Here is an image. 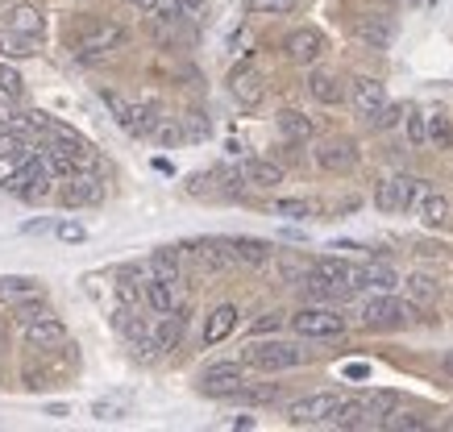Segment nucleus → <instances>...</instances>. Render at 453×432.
Returning <instances> with one entry per match:
<instances>
[{
	"label": "nucleus",
	"mask_w": 453,
	"mask_h": 432,
	"mask_svg": "<svg viewBox=\"0 0 453 432\" xmlns=\"http://www.w3.org/2000/svg\"><path fill=\"white\" fill-rule=\"evenodd\" d=\"M420 312L416 304L408 299H395L391 292H374L366 304H362V324L366 329H403V324H412Z\"/></svg>",
	"instance_id": "1"
},
{
	"label": "nucleus",
	"mask_w": 453,
	"mask_h": 432,
	"mask_svg": "<svg viewBox=\"0 0 453 432\" xmlns=\"http://www.w3.org/2000/svg\"><path fill=\"white\" fill-rule=\"evenodd\" d=\"M303 353L300 345H291V341H254V345H246V353H242V362L254 366V370H266V375H279V370H296V366H303Z\"/></svg>",
	"instance_id": "2"
},
{
	"label": "nucleus",
	"mask_w": 453,
	"mask_h": 432,
	"mask_svg": "<svg viewBox=\"0 0 453 432\" xmlns=\"http://www.w3.org/2000/svg\"><path fill=\"white\" fill-rule=\"evenodd\" d=\"M50 163H46V154H29L26 163L4 179V192L9 195H21V200H46L50 195Z\"/></svg>",
	"instance_id": "3"
},
{
	"label": "nucleus",
	"mask_w": 453,
	"mask_h": 432,
	"mask_svg": "<svg viewBox=\"0 0 453 432\" xmlns=\"http://www.w3.org/2000/svg\"><path fill=\"white\" fill-rule=\"evenodd\" d=\"M17 321L26 324V341L34 349H58L63 341H67V324L58 321L55 312H46V307H17Z\"/></svg>",
	"instance_id": "4"
},
{
	"label": "nucleus",
	"mask_w": 453,
	"mask_h": 432,
	"mask_svg": "<svg viewBox=\"0 0 453 432\" xmlns=\"http://www.w3.org/2000/svg\"><path fill=\"white\" fill-rule=\"evenodd\" d=\"M420 195H425V183L420 179H412V175H391V179L379 183L374 204H379V212H408L420 204Z\"/></svg>",
	"instance_id": "5"
},
{
	"label": "nucleus",
	"mask_w": 453,
	"mask_h": 432,
	"mask_svg": "<svg viewBox=\"0 0 453 432\" xmlns=\"http://www.w3.org/2000/svg\"><path fill=\"white\" fill-rule=\"evenodd\" d=\"M337 407H342V395L316 390V395H303V399H296V404L288 407V424H296V428H308V424H333Z\"/></svg>",
	"instance_id": "6"
},
{
	"label": "nucleus",
	"mask_w": 453,
	"mask_h": 432,
	"mask_svg": "<svg viewBox=\"0 0 453 432\" xmlns=\"http://www.w3.org/2000/svg\"><path fill=\"white\" fill-rule=\"evenodd\" d=\"M291 329L300 337H342L345 333V316L337 307H325V304H312V307H300L291 316Z\"/></svg>",
	"instance_id": "7"
},
{
	"label": "nucleus",
	"mask_w": 453,
	"mask_h": 432,
	"mask_svg": "<svg viewBox=\"0 0 453 432\" xmlns=\"http://www.w3.org/2000/svg\"><path fill=\"white\" fill-rule=\"evenodd\" d=\"M242 387H246V362H217L200 375V390L217 399H234Z\"/></svg>",
	"instance_id": "8"
},
{
	"label": "nucleus",
	"mask_w": 453,
	"mask_h": 432,
	"mask_svg": "<svg viewBox=\"0 0 453 432\" xmlns=\"http://www.w3.org/2000/svg\"><path fill=\"white\" fill-rule=\"evenodd\" d=\"M121 46H125V29L112 26V21H100V26L83 29L75 50H80V58H104V55H117Z\"/></svg>",
	"instance_id": "9"
},
{
	"label": "nucleus",
	"mask_w": 453,
	"mask_h": 432,
	"mask_svg": "<svg viewBox=\"0 0 453 432\" xmlns=\"http://www.w3.org/2000/svg\"><path fill=\"white\" fill-rule=\"evenodd\" d=\"M357 141L349 138H325L320 146H316V167L329 171V175H349V171L357 167Z\"/></svg>",
	"instance_id": "10"
},
{
	"label": "nucleus",
	"mask_w": 453,
	"mask_h": 432,
	"mask_svg": "<svg viewBox=\"0 0 453 432\" xmlns=\"http://www.w3.org/2000/svg\"><path fill=\"white\" fill-rule=\"evenodd\" d=\"M349 104H354L357 117L374 121V117L387 109V87H383V80H374V75H357L354 84H349Z\"/></svg>",
	"instance_id": "11"
},
{
	"label": "nucleus",
	"mask_w": 453,
	"mask_h": 432,
	"mask_svg": "<svg viewBox=\"0 0 453 432\" xmlns=\"http://www.w3.org/2000/svg\"><path fill=\"white\" fill-rule=\"evenodd\" d=\"M183 250H188V258H196V262L204 266V270H212V275H220V270H229V266L237 262L234 241H225V238L192 241V246H183Z\"/></svg>",
	"instance_id": "12"
},
{
	"label": "nucleus",
	"mask_w": 453,
	"mask_h": 432,
	"mask_svg": "<svg viewBox=\"0 0 453 432\" xmlns=\"http://www.w3.org/2000/svg\"><path fill=\"white\" fill-rule=\"evenodd\" d=\"M46 287L42 279L34 275H0V304L4 307H26V304H38Z\"/></svg>",
	"instance_id": "13"
},
{
	"label": "nucleus",
	"mask_w": 453,
	"mask_h": 432,
	"mask_svg": "<svg viewBox=\"0 0 453 432\" xmlns=\"http://www.w3.org/2000/svg\"><path fill=\"white\" fill-rule=\"evenodd\" d=\"M58 200H63L67 208H88V204H100V200H104V183H100L92 171H80V175H71V179L63 183Z\"/></svg>",
	"instance_id": "14"
},
{
	"label": "nucleus",
	"mask_w": 453,
	"mask_h": 432,
	"mask_svg": "<svg viewBox=\"0 0 453 432\" xmlns=\"http://www.w3.org/2000/svg\"><path fill=\"white\" fill-rule=\"evenodd\" d=\"M283 55L296 63V67H312L316 58L325 55V34L320 29H296V34H288V42H283Z\"/></svg>",
	"instance_id": "15"
},
{
	"label": "nucleus",
	"mask_w": 453,
	"mask_h": 432,
	"mask_svg": "<svg viewBox=\"0 0 453 432\" xmlns=\"http://www.w3.org/2000/svg\"><path fill=\"white\" fill-rule=\"evenodd\" d=\"M229 92H234L237 104H246V109H258L262 96H266L262 71L254 67V63H242V67H234V75H229Z\"/></svg>",
	"instance_id": "16"
},
{
	"label": "nucleus",
	"mask_w": 453,
	"mask_h": 432,
	"mask_svg": "<svg viewBox=\"0 0 453 432\" xmlns=\"http://www.w3.org/2000/svg\"><path fill=\"white\" fill-rule=\"evenodd\" d=\"M100 104L117 117V125L125 133H138L142 138V117H146V104H134V100H125L121 92H112V87H100Z\"/></svg>",
	"instance_id": "17"
},
{
	"label": "nucleus",
	"mask_w": 453,
	"mask_h": 432,
	"mask_svg": "<svg viewBox=\"0 0 453 432\" xmlns=\"http://www.w3.org/2000/svg\"><path fill=\"white\" fill-rule=\"evenodd\" d=\"M357 38L371 46V50H387V46L395 42V21L387 13H366V17H357Z\"/></svg>",
	"instance_id": "18"
},
{
	"label": "nucleus",
	"mask_w": 453,
	"mask_h": 432,
	"mask_svg": "<svg viewBox=\"0 0 453 432\" xmlns=\"http://www.w3.org/2000/svg\"><path fill=\"white\" fill-rule=\"evenodd\" d=\"M399 275L387 262H366L354 266V292H395Z\"/></svg>",
	"instance_id": "19"
},
{
	"label": "nucleus",
	"mask_w": 453,
	"mask_h": 432,
	"mask_svg": "<svg viewBox=\"0 0 453 432\" xmlns=\"http://www.w3.org/2000/svg\"><path fill=\"white\" fill-rule=\"evenodd\" d=\"M34 154V133L21 125H4L0 129V158L4 163H26Z\"/></svg>",
	"instance_id": "20"
},
{
	"label": "nucleus",
	"mask_w": 453,
	"mask_h": 432,
	"mask_svg": "<svg viewBox=\"0 0 453 432\" xmlns=\"http://www.w3.org/2000/svg\"><path fill=\"white\" fill-rule=\"evenodd\" d=\"M242 179L250 183V187H279L283 183V167L279 163H271V158H246L242 163Z\"/></svg>",
	"instance_id": "21"
},
{
	"label": "nucleus",
	"mask_w": 453,
	"mask_h": 432,
	"mask_svg": "<svg viewBox=\"0 0 453 432\" xmlns=\"http://www.w3.org/2000/svg\"><path fill=\"white\" fill-rule=\"evenodd\" d=\"M183 329H188V316H183V307H179V312H163L150 333H154V341H158V349L171 353V349H179V341H183Z\"/></svg>",
	"instance_id": "22"
},
{
	"label": "nucleus",
	"mask_w": 453,
	"mask_h": 432,
	"mask_svg": "<svg viewBox=\"0 0 453 432\" xmlns=\"http://www.w3.org/2000/svg\"><path fill=\"white\" fill-rule=\"evenodd\" d=\"M416 208H420V224H425V229H445L449 216H453L449 195H441V192H425Z\"/></svg>",
	"instance_id": "23"
},
{
	"label": "nucleus",
	"mask_w": 453,
	"mask_h": 432,
	"mask_svg": "<svg viewBox=\"0 0 453 432\" xmlns=\"http://www.w3.org/2000/svg\"><path fill=\"white\" fill-rule=\"evenodd\" d=\"M237 316H242V312H237L234 304L212 307V316L204 321V345H220V341H225V337L237 329Z\"/></svg>",
	"instance_id": "24"
},
{
	"label": "nucleus",
	"mask_w": 453,
	"mask_h": 432,
	"mask_svg": "<svg viewBox=\"0 0 453 432\" xmlns=\"http://www.w3.org/2000/svg\"><path fill=\"white\" fill-rule=\"evenodd\" d=\"M308 96L320 100V104H342L345 84L333 75V71H312V75H308Z\"/></svg>",
	"instance_id": "25"
},
{
	"label": "nucleus",
	"mask_w": 453,
	"mask_h": 432,
	"mask_svg": "<svg viewBox=\"0 0 453 432\" xmlns=\"http://www.w3.org/2000/svg\"><path fill=\"white\" fill-rule=\"evenodd\" d=\"M183 246H166V250H154L150 262H146V270L150 275H158V279H183Z\"/></svg>",
	"instance_id": "26"
},
{
	"label": "nucleus",
	"mask_w": 453,
	"mask_h": 432,
	"mask_svg": "<svg viewBox=\"0 0 453 432\" xmlns=\"http://www.w3.org/2000/svg\"><path fill=\"white\" fill-rule=\"evenodd\" d=\"M279 133H283L291 146H303V141L316 133V125H312V117H303L300 109H283L279 112Z\"/></svg>",
	"instance_id": "27"
},
{
	"label": "nucleus",
	"mask_w": 453,
	"mask_h": 432,
	"mask_svg": "<svg viewBox=\"0 0 453 432\" xmlns=\"http://www.w3.org/2000/svg\"><path fill=\"white\" fill-rule=\"evenodd\" d=\"M0 55L4 58H29L38 55V34H21V29H0Z\"/></svg>",
	"instance_id": "28"
},
{
	"label": "nucleus",
	"mask_w": 453,
	"mask_h": 432,
	"mask_svg": "<svg viewBox=\"0 0 453 432\" xmlns=\"http://www.w3.org/2000/svg\"><path fill=\"white\" fill-rule=\"evenodd\" d=\"M234 254H237V262H242V266H266V262H275L271 241H262V238H237L234 241Z\"/></svg>",
	"instance_id": "29"
},
{
	"label": "nucleus",
	"mask_w": 453,
	"mask_h": 432,
	"mask_svg": "<svg viewBox=\"0 0 453 432\" xmlns=\"http://www.w3.org/2000/svg\"><path fill=\"white\" fill-rule=\"evenodd\" d=\"M312 270L320 275V279L342 283V287H354V266L345 262V258H316Z\"/></svg>",
	"instance_id": "30"
},
{
	"label": "nucleus",
	"mask_w": 453,
	"mask_h": 432,
	"mask_svg": "<svg viewBox=\"0 0 453 432\" xmlns=\"http://www.w3.org/2000/svg\"><path fill=\"white\" fill-rule=\"evenodd\" d=\"M403 133H408V146H412V150L428 146V112H416V109L403 112Z\"/></svg>",
	"instance_id": "31"
},
{
	"label": "nucleus",
	"mask_w": 453,
	"mask_h": 432,
	"mask_svg": "<svg viewBox=\"0 0 453 432\" xmlns=\"http://www.w3.org/2000/svg\"><path fill=\"white\" fill-rule=\"evenodd\" d=\"M428 141H433L437 150H449L453 146V125L445 112H428Z\"/></svg>",
	"instance_id": "32"
},
{
	"label": "nucleus",
	"mask_w": 453,
	"mask_h": 432,
	"mask_svg": "<svg viewBox=\"0 0 453 432\" xmlns=\"http://www.w3.org/2000/svg\"><path fill=\"white\" fill-rule=\"evenodd\" d=\"M403 287H408V295L420 299V304H433V299L441 295V283L428 279V275H412V279H403Z\"/></svg>",
	"instance_id": "33"
},
{
	"label": "nucleus",
	"mask_w": 453,
	"mask_h": 432,
	"mask_svg": "<svg viewBox=\"0 0 453 432\" xmlns=\"http://www.w3.org/2000/svg\"><path fill=\"white\" fill-rule=\"evenodd\" d=\"M9 26L21 29V34H38L42 38V13L38 9H29V4H17L13 13H9Z\"/></svg>",
	"instance_id": "34"
},
{
	"label": "nucleus",
	"mask_w": 453,
	"mask_h": 432,
	"mask_svg": "<svg viewBox=\"0 0 453 432\" xmlns=\"http://www.w3.org/2000/svg\"><path fill=\"white\" fill-rule=\"evenodd\" d=\"M129 416V404L125 399H96L92 404V420H100V424H117V420Z\"/></svg>",
	"instance_id": "35"
},
{
	"label": "nucleus",
	"mask_w": 453,
	"mask_h": 432,
	"mask_svg": "<svg viewBox=\"0 0 453 432\" xmlns=\"http://www.w3.org/2000/svg\"><path fill=\"white\" fill-rule=\"evenodd\" d=\"M383 428H391V432H420V428H428V420L420 416V412H391V416L383 420Z\"/></svg>",
	"instance_id": "36"
},
{
	"label": "nucleus",
	"mask_w": 453,
	"mask_h": 432,
	"mask_svg": "<svg viewBox=\"0 0 453 432\" xmlns=\"http://www.w3.org/2000/svg\"><path fill=\"white\" fill-rule=\"evenodd\" d=\"M0 96H4V100H21V96H26V80H21L9 63H0Z\"/></svg>",
	"instance_id": "37"
},
{
	"label": "nucleus",
	"mask_w": 453,
	"mask_h": 432,
	"mask_svg": "<svg viewBox=\"0 0 453 432\" xmlns=\"http://www.w3.org/2000/svg\"><path fill=\"white\" fill-rule=\"evenodd\" d=\"M300 0H246V9L254 17H283V13H291Z\"/></svg>",
	"instance_id": "38"
},
{
	"label": "nucleus",
	"mask_w": 453,
	"mask_h": 432,
	"mask_svg": "<svg viewBox=\"0 0 453 432\" xmlns=\"http://www.w3.org/2000/svg\"><path fill=\"white\" fill-rule=\"evenodd\" d=\"M279 395H283L279 387H242L234 399L237 404H279Z\"/></svg>",
	"instance_id": "39"
},
{
	"label": "nucleus",
	"mask_w": 453,
	"mask_h": 432,
	"mask_svg": "<svg viewBox=\"0 0 453 432\" xmlns=\"http://www.w3.org/2000/svg\"><path fill=\"white\" fill-rule=\"evenodd\" d=\"M308 270H312V266L300 262V258H279V279L283 283H303L308 279Z\"/></svg>",
	"instance_id": "40"
},
{
	"label": "nucleus",
	"mask_w": 453,
	"mask_h": 432,
	"mask_svg": "<svg viewBox=\"0 0 453 432\" xmlns=\"http://www.w3.org/2000/svg\"><path fill=\"white\" fill-rule=\"evenodd\" d=\"M275 212L291 216V221H303V216H312V204L308 200H275Z\"/></svg>",
	"instance_id": "41"
},
{
	"label": "nucleus",
	"mask_w": 453,
	"mask_h": 432,
	"mask_svg": "<svg viewBox=\"0 0 453 432\" xmlns=\"http://www.w3.org/2000/svg\"><path fill=\"white\" fill-rule=\"evenodd\" d=\"M150 138H158V141H163V146H175V141H183V129H179L175 121H171V117H163V121L154 125V133H150Z\"/></svg>",
	"instance_id": "42"
},
{
	"label": "nucleus",
	"mask_w": 453,
	"mask_h": 432,
	"mask_svg": "<svg viewBox=\"0 0 453 432\" xmlns=\"http://www.w3.org/2000/svg\"><path fill=\"white\" fill-rule=\"evenodd\" d=\"M403 112H408L403 104H391V100H387V109L374 117L371 125H374V129H391V125H399V121H403Z\"/></svg>",
	"instance_id": "43"
},
{
	"label": "nucleus",
	"mask_w": 453,
	"mask_h": 432,
	"mask_svg": "<svg viewBox=\"0 0 453 432\" xmlns=\"http://www.w3.org/2000/svg\"><path fill=\"white\" fill-rule=\"evenodd\" d=\"M55 233H58V241H67V246H80V241H88V229H83V224H75V221L55 224Z\"/></svg>",
	"instance_id": "44"
},
{
	"label": "nucleus",
	"mask_w": 453,
	"mask_h": 432,
	"mask_svg": "<svg viewBox=\"0 0 453 432\" xmlns=\"http://www.w3.org/2000/svg\"><path fill=\"white\" fill-rule=\"evenodd\" d=\"M183 121H188V138H208V121L200 112H188Z\"/></svg>",
	"instance_id": "45"
},
{
	"label": "nucleus",
	"mask_w": 453,
	"mask_h": 432,
	"mask_svg": "<svg viewBox=\"0 0 453 432\" xmlns=\"http://www.w3.org/2000/svg\"><path fill=\"white\" fill-rule=\"evenodd\" d=\"M279 324H283V316H279V312H266L262 321H254V333H275Z\"/></svg>",
	"instance_id": "46"
},
{
	"label": "nucleus",
	"mask_w": 453,
	"mask_h": 432,
	"mask_svg": "<svg viewBox=\"0 0 453 432\" xmlns=\"http://www.w3.org/2000/svg\"><path fill=\"white\" fill-rule=\"evenodd\" d=\"M175 4H179V9H183L188 17H200V13H204V0H175Z\"/></svg>",
	"instance_id": "47"
},
{
	"label": "nucleus",
	"mask_w": 453,
	"mask_h": 432,
	"mask_svg": "<svg viewBox=\"0 0 453 432\" xmlns=\"http://www.w3.org/2000/svg\"><path fill=\"white\" fill-rule=\"evenodd\" d=\"M129 4H134L138 13H146V17H154V13H158V9H163L158 0H129Z\"/></svg>",
	"instance_id": "48"
},
{
	"label": "nucleus",
	"mask_w": 453,
	"mask_h": 432,
	"mask_svg": "<svg viewBox=\"0 0 453 432\" xmlns=\"http://www.w3.org/2000/svg\"><path fill=\"white\" fill-rule=\"evenodd\" d=\"M46 416H50V420H67L71 407L67 404H46Z\"/></svg>",
	"instance_id": "49"
},
{
	"label": "nucleus",
	"mask_w": 453,
	"mask_h": 432,
	"mask_svg": "<svg viewBox=\"0 0 453 432\" xmlns=\"http://www.w3.org/2000/svg\"><path fill=\"white\" fill-rule=\"evenodd\" d=\"M345 378H371V366H362V362L345 366Z\"/></svg>",
	"instance_id": "50"
},
{
	"label": "nucleus",
	"mask_w": 453,
	"mask_h": 432,
	"mask_svg": "<svg viewBox=\"0 0 453 432\" xmlns=\"http://www.w3.org/2000/svg\"><path fill=\"white\" fill-rule=\"evenodd\" d=\"M254 424H258L254 416H234V420H229V428H254Z\"/></svg>",
	"instance_id": "51"
},
{
	"label": "nucleus",
	"mask_w": 453,
	"mask_h": 432,
	"mask_svg": "<svg viewBox=\"0 0 453 432\" xmlns=\"http://www.w3.org/2000/svg\"><path fill=\"white\" fill-rule=\"evenodd\" d=\"M46 229H50V221H29L26 224V233H46Z\"/></svg>",
	"instance_id": "52"
},
{
	"label": "nucleus",
	"mask_w": 453,
	"mask_h": 432,
	"mask_svg": "<svg viewBox=\"0 0 453 432\" xmlns=\"http://www.w3.org/2000/svg\"><path fill=\"white\" fill-rule=\"evenodd\" d=\"M441 366H445V375L453 378V353H445V362H441Z\"/></svg>",
	"instance_id": "53"
},
{
	"label": "nucleus",
	"mask_w": 453,
	"mask_h": 432,
	"mask_svg": "<svg viewBox=\"0 0 453 432\" xmlns=\"http://www.w3.org/2000/svg\"><path fill=\"white\" fill-rule=\"evenodd\" d=\"M0 345H4V324H0Z\"/></svg>",
	"instance_id": "54"
}]
</instances>
